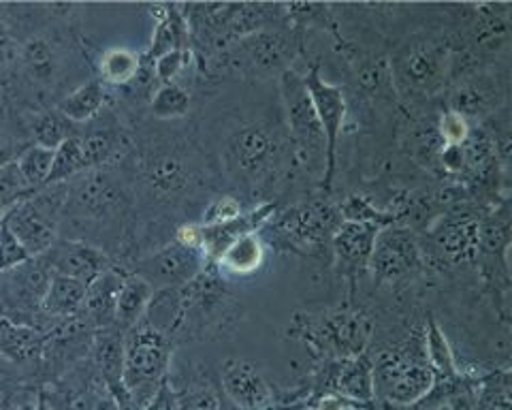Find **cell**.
I'll return each mask as SVG.
<instances>
[{"instance_id":"1","label":"cell","mask_w":512,"mask_h":410,"mask_svg":"<svg viewBox=\"0 0 512 410\" xmlns=\"http://www.w3.org/2000/svg\"><path fill=\"white\" fill-rule=\"evenodd\" d=\"M173 355V342L150 327L139 323L124 334L122 389L126 404L122 410H146L165 387Z\"/></svg>"},{"instance_id":"2","label":"cell","mask_w":512,"mask_h":410,"mask_svg":"<svg viewBox=\"0 0 512 410\" xmlns=\"http://www.w3.org/2000/svg\"><path fill=\"white\" fill-rule=\"evenodd\" d=\"M284 131L269 122H248L231 133L227 141V161L233 176L250 186L274 180L288 159Z\"/></svg>"},{"instance_id":"3","label":"cell","mask_w":512,"mask_h":410,"mask_svg":"<svg viewBox=\"0 0 512 410\" xmlns=\"http://www.w3.org/2000/svg\"><path fill=\"white\" fill-rule=\"evenodd\" d=\"M278 24L259 30L250 37L239 39L229 50H224L214 60H220L229 71L242 75L271 77L291 71V65L301 52V37L295 28Z\"/></svg>"},{"instance_id":"4","label":"cell","mask_w":512,"mask_h":410,"mask_svg":"<svg viewBox=\"0 0 512 410\" xmlns=\"http://www.w3.org/2000/svg\"><path fill=\"white\" fill-rule=\"evenodd\" d=\"M393 86L406 97H434L453 71L451 43L438 37H419L399 47L389 62Z\"/></svg>"},{"instance_id":"5","label":"cell","mask_w":512,"mask_h":410,"mask_svg":"<svg viewBox=\"0 0 512 410\" xmlns=\"http://www.w3.org/2000/svg\"><path fill=\"white\" fill-rule=\"evenodd\" d=\"M67 201V182L45 186L5 212L3 225L30 257H41L60 238V218Z\"/></svg>"},{"instance_id":"6","label":"cell","mask_w":512,"mask_h":410,"mask_svg":"<svg viewBox=\"0 0 512 410\" xmlns=\"http://www.w3.org/2000/svg\"><path fill=\"white\" fill-rule=\"evenodd\" d=\"M135 173L148 195L160 203H178L195 184L192 156L171 141H156L135 154Z\"/></svg>"},{"instance_id":"7","label":"cell","mask_w":512,"mask_h":410,"mask_svg":"<svg viewBox=\"0 0 512 410\" xmlns=\"http://www.w3.org/2000/svg\"><path fill=\"white\" fill-rule=\"evenodd\" d=\"M128 212V201L122 186L103 169H92L67 182V201L62 218L69 216L73 225L79 223H116ZM60 218V220H62Z\"/></svg>"},{"instance_id":"8","label":"cell","mask_w":512,"mask_h":410,"mask_svg":"<svg viewBox=\"0 0 512 410\" xmlns=\"http://www.w3.org/2000/svg\"><path fill=\"white\" fill-rule=\"evenodd\" d=\"M280 92L286 109L288 129H291L293 148L297 154L295 161H301L310 167L320 165L325 169L327 139L323 133V126L318 122L310 92L306 88V82H303V75L295 71L282 73Z\"/></svg>"},{"instance_id":"9","label":"cell","mask_w":512,"mask_h":410,"mask_svg":"<svg viewBox=\"0 0 512 410\" xmlns=\"http://www.w3.org/2000/svg\"><path fill=\"white\" fill-rule=\"evenodd\" d=\"M427 355L410 351H387L374 361V393L393 404L412 406L434 389L436 372L427 364Z\"/></svg>"},{"instance_id":"10","label":"cell","mask_w":512,"mask_h":410,"mask_svg":"<svg viewBox=\"0 0 512 410\" xmlns=\"http://www.w3.org/2000/svg\"><path fill=\"white\" fill-rule=\"evenodd\" d=\"M303 329H306V338L320 351L342 359L359 357L372 338V323L363 314L348 310L310 317Z\"/></svg>"},{"instance_id":"11","label":"cell","mask_w":512,"mask_h":410,"mask_svg":"<svg viewBox=\"0 0 512 410\" xmlns=\"http://www.w3.org/2000/svg\"><path fill=\"white\" fill-rule=\"evenodd\" d=\"M205 263L201 250L173 240L171 244L154 250L152 255L137 259L131 274L146 280L154 291L182 289L201 274Z\"/></svg>"},{"instance_id":"12","label":"cell","mask_w":512,"mask_h":410,"mask_svg":"<svg viewBox=\"0 0 512 410\" xmlns=\"http://www.w3.org/2000/svg\"><path fill=\"white\" fill-rule=\"evenodd\" d=\"M367 265L380 282H402L423 267V248L410 229L391 225L378 233Z\"/></svg>"},{"instance_id":"13","label":"cell","mask_w":512,"mask_h":410,"mask_svg":"<svg viewBox=\"0 0 512 410\" xmlns=\"http://www.w3.org/2000/svg\"><path fill=\"white\" fill-rule=\"evenodd\" d=\"M303 82L310 92L312 105L316 109V116L320 126H323V133L327 139V152H325V173H323V188L331 191V184L335 178V154H338V141L340 131L346 120L348 103L342 88L325 82L320 77V69L316 65L310 67L308 75H303Z\"/></svg>"},{"instance_id":"14","label":"cell","mask_w":512,"mask_h":410,"mask_svg":"<svg viewBox=\"0 0 512 410\" xmlns=\"http://www.w3.org/2000/svg\"><path fill=\"white\" fill-rule=\"evenodd\" d=\"M45 406L50 410H103L111 406L109 389L92 366H75L41 389Z\"/></svg>"},{"instance_id":"15","label":"cell","mask_w":512,"mask_h":410,"mask_svg":"<svg viewBox=\"0 0 512 410\" xmlns=\"http://www.w3.org/2000/svg\"><path fill=\"white\" fill-rule=\"evenodd\" d=\"M41 257L50 265L54 276H67L84 282V285H90L96 276L114 267L111 257L103 248L77 240L58 238L56 244Z\"/></svg>"},{"instance_id":"16","label":"cell","mask_w":512,"mask_h":410,"mask_svg":"<svg viewBox=\"0 0 512 410\" xmlns=\"http://www.w3.org/2000/svg\"><path fill=\"white\" fill-rule=\"evenodd\" d=\"M340 225V208H335L329 201H310L295 205V208L286 210L278 220V227L288 235V238L308 246H316L323 244L325 240H331L335 229Z\"/></svg>"},{"instance_id":"17","label":"cell","mask_w":512,"mask_h":410,"mask_svg":"<svg viewBox=\"0 0 512 410\" xmlns=\"http://www.w3.org/2000/svg\"><path fill=\"white\" fill-rule=\"evenodd\" d=\"M15 60H18L20 77L26 82V88L37 94L52 90L62 71L60 45L56 39L45 35L28 37L20 52H15Z\"/></svg>"},{"instance_id":"18","label":"cell","mask_w":512,"mask_h":410,"mask_svg":"<svg viewBox=\"0 0 512 410\" xmlns=\"http://www.w3.org/2000/svg\"><path fill=\"white\" fill-rule=\"evenodd\" d=\"M220 387L239 410H263L271 404V389L265 378L244 359H229L220 372Z\"/></svg>"},{"instance_id":"19","label":"cell","mask_w":512,"mask_h":410,"mask_svg":"<svg viewBox=\"0 0 512 410\" xmlns=\"http://www.w3.org/2000/svg\"><path fill=\"white\" fill-rule=\"evenodd\" d=\"M90 366L99 374L111 396L116 398L118 408L126 404L122 389V368H124V334L118 327H105L94 334L90 346Z\"/></svg>"},{"instance_id":"20","label":"cell","mask_w":512,"mask_h":410,"mask_svg":"<svg viewBox=\"0 0 512 410\" xmlns=\"http://www.w3.org/2000/svg\"><path fill=\"white\" fill-rule=\"evenodd\" d=\"M502 99L504 86L493 75L472 73L453 86L451 97H448V109L468 120L495 112Z\"/></svg>"},{"instance_id":"21","label":"cell","mask_w":512,"mask_h":410,"mask_svg":"<svg viewBox=\"0 0 512 410\" xmlns=\"http://www.w3.org/2000/svg\"><path fill=\"white\" fill-rule=\"evenodd\" d=\"M47 334L39 327L15 323L0 314V357H5L24 374L41 366Z\"/></svg>"},{"instance_id":"22","label":"cell","mask_w":512,"mask_h":410,"mask_svg":"<svg viewBox=\"0 0 512 410\" xmlns=\"http://www.w3.org/2000/svg\"><path fill=\"white\" fill-rule=\"evenodd\" d=\"M478 223L474 216H451L431 233L436 250L448 263H472L478 259Z\"/></svg>"},{"instance_id":"23","label":"cell","mask_w":512,"mask_h":410,"mask_svg":"<svg viewBox=\"0 0 512 410\" xmlns=\"http://www.w3.org/2000/svg\"><path fill=\"white\" fill-rule=\"evenodd\" d=\"M154 15V35L148 47V54L143 56L150 65L169 52H190V35L188 24L180 5H154L150 7Z\"/></svg>"},{"instance_id":"24","label":"cell","mask_w":512,"mask_h":410,"mask_svg":"<svg viewBox=\"0 0 512 410\" xmlns=\"http://www.w3.org/2000/svg\"><path fill=\"white\" fill-rule=\"evenodd\" d=\"M79 146L84 152L86 169H101L109 163L118 161L120 156L131 146V139L120 129V126L105 122V124H94L88 131L77 129Z\"/></svg>"},{"instance_id":"25","label":"cell","mask_w":512,"mask_h":410,"mask_svg":"<svg viewBox=\"0 0 512 410\" xmlns=\"http://www.w3.org/2000/svg\"><path fill=\"white\" fill-rule=\"evenodd\" d=\"M124 276L126 272L118 270V267H109L107 272L96 276L88 285L82 314L94 325V329L114 327L116 302H118Z\"/></svg>"},{"instance_id":"26","label":"cell","mask_w":512,"mask_h":410,"mask_svg":"<svg viewBox=\"0 0 512 410\" xmlns=\"http://www.w3.org/2000/svg\"><path fill=\"white\" fill-rule=\"evenodd\" d=\"M171 398L178 410H227L222 387L210 372H190L180 378L171 389Z\"/></svg>"},{"instance_id":"27","label":"cell","mask_w":512,"mask_h":410,"mask_svg":"<svg viewBox=\"0 0 512 410\" xmlns=\"http://www.w3.org/2000/svg\"><path fill=\"white\" fill-rule=\"evenodd\" d=\"M380 231L382 229L374 227V225L348 223V220H342V225L335 229L333 238H331L335 257L350 267L367 265Z\"/></svg>"},{"instance_id":"28","label":"cell","mask_w":512,"mask_h":410,"mask_svg":"<svg viewBox=\"0 0 512 410\" xmlns=\"http://www.w3.org/2000/svg\"><path fill=\"white\" fill-rule=\"evenodd\" d=\"M154 289L148 285L146 280H141L139 276L128 272L124 276L122 289L116 302V317H114V327H118L122 334L131 331L135 325H139L146 317V310L154 297Z\"/></svg>"},{"instance_id":"29","label":"cell","mask_w":512,"mask_h":410,"mask_svg":"<svg viewBox=\"0 0 512 410\" xmlns=\"http://www.w3.org/2000/svg\"><path fill=\"white\" fill-rule=\"evenodd\" d=\"M88 285L67 276H54L50 282V289L43 299V314L52 321L71 319L75 314L82 312L86 302Z\"/></svg>"},{"instance_id":"30","label":"cell","mask_w":512,"mask_h":410,"mask_svg":"<svg viewBox=\"0 0 512 410\" xmlns=\"http://www.w3.org/2000/svg\"><path fill=\"white\" fill-rule=\"evenodd\" d=\"M105 103H107L105 84L101 80H90L71 90L67 97H62L56 109L73 124L86 126L103 112Z\"/></svg>"},{"instance_id":"31","label":"cell","mask_w":512,"mask_h":410,"mask_svg":"<svg viewBox=\"0 0 512 410\" xmlns=\"http://www.w3.org/2000/svg\"><path fill=\"white\" fill-rule=\"evenodd\" d=\"M333 387L338 396L370 400L374 396V361L365 355L342 359V364L333 372Z\"/></svg>"},{"instance_id":"32","label":"cell","mask_w":512,"mask_h":410,"mask_svg":"<svg viewBox=\"0 0 512 410\" xmlns=\"http://www.w3.org/2000/svg\"><path fill=\"white\" fill-rule=\"evenodd\" d=\"M265 248L263 240L256 233H246L237 238L218 259V267L233 276H250L263 265Z\"/></svg>"},{"instance_id":"33","label":"cell","mask_w":512,"mask_h":410,"mask_svg":"<svg viewBox=\"0 0 512 410\" xmlns=\"http://www.w3.org/2000/svg\"><path fill=\"white\" fill-rule=\"evenodd\" d=\"M143 69V56L128 47H111L99 62L101 82L105 86H128L137 82Z\"/></svg>"},{"instance_id":"34","label":"cell","mask_w":512,"mask_h":410,"mask_svg":"<svg viewBox=\"0 0 512 410\" xmlns=\"http://www.w3.org/2000/svg\"><path fill=\"white\" fill-rule=\"evenodd\" d=\"M79 126L64 118L58 109H45V112L32 116L30 120V137L32 144L50 150H58L64 141L77 133Z\"/></svg>"},{"instance_id":"35","label":"cell","mask_w":512,"mask_h":410,"mask_svg":"<svg viewBox=\"0 0 512 410\" xmlns=\"http://www.w3.org/2000/svg\"><path fill=\"white\" fill-rule=\"evenodd\" d=\"M192 105V94L182 84L158 86L150 99V114L156 120H180L186 118Z\"/></svg>"},{"instance_id":"36","label":"cell","mask_w":512,"mask_h":410,"mask_svg":"<svg viewBox=\"0 0 512 410\" xmlns=\"http://www.w3.org/2000/svg\"><path fill=\"white\" fill-rule=\"evenodd\" d=\"M54 156H56V150L35 146V144H30L22 150V154L18 156V161L15 163H18L22 178L30 191H41V188H45L54 165Z\"/></svg>"},{"instance_id":"37","label":"cell","mask_w":512,"mask_h":410,"mask_svg":"<svg viewBox=\"0 0 512 410\" xmlns=\"http://www.w3.org/2000/svg\"><path fill=\"white\" fill-rule=\"evenodd\" d=\"M86 161H84V152L82 146H79V139L77 133L64 141V144L56 150L54 156V165L50 171V178H47L45 186H54V184H64L69 182L77 176H82L86 173Z\"/></svg>"},{"instance_id":"38","label":"cell","mask_w":512,"mask_h":410,"mask_svg":"<svg viewBox=\"0 0 512 410\" xmlns=\"http://www.w3.org/2000/svg\"><path fill=\"white\" fill-rule=\"evenodd\" d=\"M340 214L342 220H348V223H361V225H374L380 229H387L391 227L395 220L399 218L393 212H384L378 210L376 205H372L367 199L359 197V195H352L344 201V205H340Z\"/></svg>"},{"instance_id":"39","label":"cell","mask_w":512,"mask_h":410,"mask_svg":"<svg viewBox=\"0 0 512 410\" xmlns=\"http://www.w3.org/2000/svg\"><path fill=\"white\" fill-rule=\"evenodd\" d=\"M284 7V18L288 24H297V26H310V28H320V30H335V20H333V7L331 5H282Z\"/></svg>"},{"instance_id":"40","label":"cell","mask_w":512,"mask_h":410,"mask_svg":"<svg viewBox=\"0 0 512 410\" xmlns=\"http://www.w3.org/2000/svg\"><path fill=\"white\" fill-rule=\"evenodd\" d=\"M425 355L429 357L431 370H438V372L446 374V378H451V374H455L453 353H451V349H448V342L436 321H429V327H427Z\"/></svg>"},{"instance_id":"41","label":"cell","mask_w":512,"mask_h":410,"mask_svg":"<svg viewBox=\"0 0 512 410\" xmlns=\"http://www.w3.org/2000/svg\"><path fill=\"white\" fill-rule=\"evenodd\" d=\"M32 193H37V191H30V188L26 186L18 163H9V165L0 167V208L9 210L11 205L20 203L22 199L30 197Z\"/></svg>"},{"instance_id":"42","label":"cell","mask_w":512,"mask_h":410,"mask_svg":"<svg viewBox=\"0 0 512 410\" xmlns=\"http://www.w3.org/2000/svg\"><path fill=\"white\" fill-rule=\"evenodd\" d=\"M244 208L242 201L233 195H218L210 203L205 205V210L201 214V223L199 225H220V223H229V220L242 216Z\"/></svg>"},{"instance_id":"43","label":"cell","mask_w":512,"mask_h":410,"mask_svg":"<svg viewBox=\"0 0 512 410\" xmlns=\"http://www.w3.org/2000/svg\"><path fill=\"white\" fill-rule=\"evenodd\" d=\"M190 62V52H169L165 56H160L152 62V73L156 77V82L163 84H173L178 77L188 69Z\"/></svg>"},{"instance_id":"44","label":"cell","mask_w":512,"mask_h":410,"mask_svg":"<svg viewBox=\"0 0 512 410\" xmlns=\"http://www.w3.org/2000/svg\"><path fill=\"white\" fill-rule=\"evenodd\" d=\"M438 137L442 141V146H455V144H463L470 135V124L468 120L446 109V112L440 116L438 120Z\"/></svg>"},{"instance_id":"45","label":"cell","mask_w":512,"mask_h":410,"mask_svg":"<svg viewBox=\"0 0 512 410\" xmlns=\"http://www.w3.org/2000/svg\"><path fill=\"white\" fill-rule=\"evenodd\" d=\"M30 259L24 246L13 238L11 231L0 223V274H5L13 267H18Z\"/></svg>"},{"instance_id":"46","label":"cell","mask_w":512,"mask_h":410,"mask_svg":"<svg viewBox=\"0 0 512 410\" xmlns=\"http://www.w3.org/2000/svg\"><path fill=\"white\" fill-rule=\"evenodd\" d=\"M412 410H470V404L466 398L444 396V393H434L431 389L425 398L414 402Z\"/></svg>"},{"instance_id":"47","label":"cell","mask_w":512,"mask_h":410,"mask_svg":"<svg viewBox=\"0 0 512 410\" xmlns=\"http://www.w3.org/2000/svg\"><path fill=\"white\" fill-rule=\"evenodd\" d=\"M20 387H24V372L5 357H0V396H9Z\"/></svg>"},{"instance_id":"48","label":"cell","mask_w":512,"mask_h":410,"mask_svg":"<svg viewBox=\"0 0 512 410\" xmlns=\"http://www.w3.org/2000/svg\"><path fill=\"white\" fill-rule=\"evenodd\" d=\"M22 150H24V146L15 144V141L9 135L0 131V167L18 161V156L22 154Z\"/></svg>"},{"instance_id":"49","label":"cell","mask_w":512,"mask_h":410,"mask_svg":"<svg viewBox=\"0 0 512 410\" xmlns=\"http://www.w3.org/2000/svg\"><path fill=\"white\" fill-rule=\"evenodd\" d=\"M318 410H346V404H344V400L340 396H335V393H331V396H325L323 400H320Z\"/></svg>"},{"instance_id":"50","label":"cell","mask_w":512,"mask_h":410,"mask_svg":"<svg viewBox=\"0 0 512 410\" xmlns=\"http://www.w3.org/2000/svg\"><path fill=\"white\" fill-rule=\"evenodd\" d=\"M156 410H178V408H175V404H173V398H171V389H169V385H165V387H163V391H160V396H158V406H156Z\"/></svg>"},{"instance_id":"51","label":"cell","mask_w":512,"mask_h":410,"mask_svg":"<svg viewBox=\"0 0 512 410\" xmlns=\"http://www.w3.org/2000/svg\"><path fill=\"white\" fill-rule=\"evenodd\" d=\"M5 212H7L5 208H0V223H3V218H5Z\"/></svg>"},{"instance_id":"52","label":"cell","mask_w":512,"mask_h":410,"mask_svg":"<svg viewBox=\"0 0 512 410\" xmlns=\"http://www.w3.org/2000/svg\"><path fill=\"white\" fill-rule=\"evenodd\" d=\"M0 410H11V408H7V406H0Z\"/></svg>"}]
</instances>
